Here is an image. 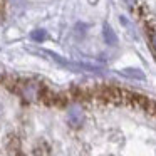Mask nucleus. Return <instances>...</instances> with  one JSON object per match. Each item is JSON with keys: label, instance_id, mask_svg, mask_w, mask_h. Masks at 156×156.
Listing matches in <instances>:
<instances>
[{"label": "nucleus", "instance_id": "nucleus-1", "mask_svg": "<svg viewBox=\"0 0 156 156\" xmlns=\"http://www.w3.org/2000/svg\"><path fill=\"white\" fill-rule=\"evenodd\" d=\"M104 30H106V34H108V32H109V27H106ZM114 39H116V37H114V34H112V32H111V35H109V42H111V44H114V42H116Z\"/></svg>", "mask_w": 156, "mask_h": 156}]
</instances>
